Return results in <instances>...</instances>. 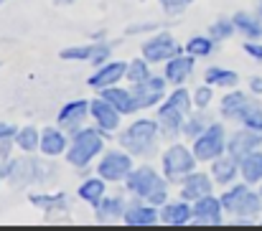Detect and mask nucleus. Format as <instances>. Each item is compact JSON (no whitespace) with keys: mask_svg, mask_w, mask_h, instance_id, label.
Returning <instances> with one entry per match:
<instances>
[{"mask_svg":"<svg viewBox=\"0 0 262 231\" xmlns=\"http://www.w3.org/2000/svg\"><path fill=\"white\" fill-rule=\"evenodd\" d=\"M209 193H211V180L204 173H191L188 180L183 183V191H181L183 201H199V198H204Z\"/></svg>","mask_w":262,"mask_h":231,"instance_id":"15","label":"nucleus"},{"mask_svg":"<svg viewBox=\"0 0 262 231\" xmlns=\"http://www.w3.org/2000/svg\"><path fill=\"white\" fill-rule=\"evenodd\" d=\"M193 216V209H188V203H166L161 211V221L168 226H183L188 224V219Z\"/></svg>","mask_w":262,"mask_h":231,"instance_id":"21","label":"nucleus"},{"mask_svg":"<svg viewBox=\"0 0 262 231\" xmlns=\"http://www.w3.org/2000/svg\"><path fill=\"white\" fill-rule=\"evenodd\" d=\"M0 3H5V0H0Z\"/></svg>","mask_w":262,"mask_h":231,"instance_id":"46","label":"nucleus"},{"mask_svg":"<svg viewBox=\"0 0 262 231\" xmlns=\"http://www.w3.org/2000/svg\"><path fill=\"white\" fill-rule=\"evenodd\" d=\"M41 153L49 155V157H56V155H61L67 150V137L59 132V130H54V127H46L43 132H41Z\"/></svg>","mask_w":262,"mask_h":231,"instance_id":"23","label":"nucleus"},{"mask_svg":"<svg viewBox=\"0 0 262 231\" xmlns=\"http://www.w3.org/2000/svg\"><path fill=\"white\" fill-rule=\"evenodd\" d=\"M237 120H242V122H245V127L262 132V107H257V104H252V102H250V104L239 112V117H237Z\"/></svg>","mask_w":262,"mask_h":231,"instance_id":"32","label":"nucleus"},{"mask_svg":"<svg viewBox=\"0 0 262 231\" xmlns=\"http://www.w3.org/2000/svg\"><path fill=\"white\" fill-rule=\"evenodd\" d=\"M99 153H102V132L87 127V130L74 132V143H72V148L67 153V160L72 165H77V168H84V165H89L94 160V155Z\"/></svg>","mask_w":262,"mask_h":231,"instance_id":"4","label":"nucleus"},{"mask_svg":"<svg viewBox=\"0 0 262 231\" xmlns=\"http://www.w3.org/2000/svg\"><path fill=\"white\" fill-rule=\"evenodd\" d=\"M125 74H127V66H125L122 61H115V64L102 66L94 77L89 79V84H92V86H97V89H104V86H112L115 81H120Z\"/></svg>","mask_w":262,"mask_h":231,"instance_id":"18","label":"nucleus"},{"mask_svg":"<svg viewBox=\"0 0 262 231\" xmlns=\"http://www.w3.org/2000/svg\"><path fill=\"white\" fill-rule=\"evenodd\" d=\"M158 219H161V214H156V209H150V206H130L122 214V221L127 226H153Z\"/></svg>","mask_w":262,"mask_h":231,"instance_id":"20","label":"nucleus"},{"mask_svg":"<svg viewBox=\"0 0 262 231\" xmlns=\"http://www.w3.org/2000/svg\"><path fill=\"white\" fill-rule=\"evenodd\" d=\"M237 170H239V157H234V155L229 153L227 157H216V160H214L211 175H214L216 183H224V186H227V183L237 175Z\"/></svg>","mask_w":262,"mask_h":231,"instance_id":"22","label":"nucleus"},{"mask_svg":"<svg viewBox=\"0 0 262 231\" xmlns=\"http://www.w3.org/2000/svg\"><path fill=\"white\" fill-rule=\"evenodd\" d=\"M104 178H89L84 180L82 186H79V196L92 203V206H99L102 203V198H104V183H102Z\"/></svg>","mask_w":262,"mask_h":231,"instance_id":"25","label":"nucleus"},{"mask_svg":"<svg viewBox=\"0 0 262 231\" xmlns=\"http://www.w3.org/2000/svg\"><path fill=\"white\" fill-rule=\"evenodd\" d=\"M188 109H191V99H188V91L186 89H178L168 97V102L161 107L158 112V122L163 127V132L168 137H178V132L183 130V120L188 117Z\"/></svg>","mask_w":262,"mask_h":231,"instance_id":"2","label":"nucleus"},{"mask_svg":"<svg viewBox=\"0 0 262 231\" xmlns=\"http://www.w3.org/2000/svg\"><path fill=\"white\" fill-rule=\"evenodd\" d=\"M234 26H237L245 36H250V38H260L262 36V23L255 20V18H250L247 13H237V15H234Z\"/></svg>","mask_w":262,"mask_h":231,"instance_id":"31","label":"nucleus"},{"mask_svg":"<svg viewBox=\"0 0 262 231\" xmlns=\"http://www.w3.org/2000/svg\"><path fill=\"white\" fill-rule=\"evenodd\" d=\"M239 170H242V175H245L247 183L262 180V153L252 150L250 155H245V157L239 160Z\"/></svg>","mask_w":262,"mask_h":231,"instance_id":"24","label":"nucleus"},{"mask_svg":"<svg viewBox=\"0 0 262 231\" xmlns=\"http://www.w3.org/2000/svg\"><path fill=\"white\" fill-rule=\"evenodd\" d=\"M234 20H227V18H222V20H216L211 28H209V33H211V38H216V41H222V38H229L232 33H234Z\"/></svg>","mask_w":262,"mask_h":231,"instance_id":"37","label":"nucleus"},{"mask_svg":"<svg viewBox=\"0 0 262 231\" xmlns=\"http://www.w3.org/2000/svg\"><path fill=\"white\" fill-rule=\"evenodd\" d=\"M158 125L153 120H138L120 135V143L133 155H148L158 143Z\"/></svg>","mask_w":262,"mask_h":231,"instance_id":"3","label":"nucleus"},{"mask_svg":"<svg viewBox=\"0 0 262 231\" xmlns=\"http://www.w3.org/2000/svg\"><path fill=\"white\" fill-rule=\"evenodd\" d=\"M15 145L23 150V153H31L41 145V135L36 132V127H23L15 132Z\"/></svg>","mask_w":262,"mask_h":231,"instance_id":"28","label":"nucleus"},{"mask_svg":"<svg viewBox=\"0 0 262 231\" xmlns=\"http://www.w3.org/2000/svg\"><path fill=\"white\" fill-rule=\"evenodd\" d=\"M245 51H247L252 59H260L262 61V46L260 43H250V41H247V43H245Z\"/></svg>","mask_w":262,"mask_h":231,"instance_id":"41","label":"nucleus"},{"mask_svg":"<svg viewBox=\"0 0 262 231\" xmlns=\"http://www.w3.org/2000/svg\"><path fill=\"white\" fill-rule=\"evenodd\" d=\"M133 170V160L130 155H122V153H107L99 163V175L104 180H122L125 175H130Z\"/></svg>","mask_w":262,"mask_h":231,"instance_id":"11","label":"nucleus"},{"mask_svg":"<svg viewBox=\"0 0 262 231\" xmlns=\"http://www.w3.org/2000/svg\"><path fill=\"white\" fill-rule=\"evenodd\" d=\"M193 0H161V5H163V10L166 13H171V15H176V13H181L183 8H188Z\"/></svg>","mask_w":262,"mask_h":231,"instance_id":"38","label":"nucleus"},{"mask_svg":"<svg viewBox=\"0 0 262 231\" xmlns=\"http://www.w3.org/2000/svg\"><path fill=\"white\" fill-rule=\"evenodd\" d=\"M222 206L229 214H239V216H255L260 214L262 201L257 193H252L247 186H234L232 191H227L222 196Z\"/></svg>","mask_w":262,"mask_h":231,"instance_id":"5","label":"nucleus"},{"mask_svg":"<svg viewBox=\"0 0 262 231\" xmlns=\"http://www.w3.org/2000/svg\"><path fill=\"white\" fill-rule=\"evenodd\" d=\"M224 127L222 125H209L206 132H201L196 137V145H193V155L196 160H216L219 155L224 153Z\"/></svg>","mask_w":262,"mask_h":231,"instance_id":"6","label":"nucleus"},{"mask_svg":"<svg viewBox=\"0 0 262 231\" xmlns=\"http://www.w3.org/2000/svg\"><path fill=\"white\" fill-rule=\"evenodd\" d=\"M193 72V56H173L166 66V81L183 84Z\"/></svg>","mask_w":262,"mask_h":231,"instance_id":"19","label":"nucleus"},{"mask_svg":"<svg viewBox=\"0 0 262 231\" xmlns=\"http://www.w3.org/2000/svg\"><path fill=\"white\" fill-rule=\"evenodd\" d=\"M89 112H92V117L97 120V125H99L104 132H110V130H115V127L120 125V109H117L115 104H110L104 97L89 102Z\"/></svg>","mask_w":262,"mask_h":231,"instance_id":"12","label":"nucleus"},{"mask_svg":"<svg viewBox=\"0 0 262 231\" xmlns=\"http://www.w3.org/2000/svg\"><path fill=\"white\" fill-rule=\"evenodd\" d=\"M206 117L204 114H193L188 122H183V135H188V137H199L201 132H206Z\"/></svg>","mask_w":262,"mask_h":231,"instance_id":"36","label":"nucleus"},{"mask_svg":"<svg viewBox=\"0 0 262 231\" xmlns=\"http://www.w3.org/2000/svg\"><path fill=\"white\" fill-rule=\"evenodd\" d=\"M135 102H138V109L143 107H153L163 99L166 94V79H158V77H148L145 81H140L135 86Z\"/></svg>","mask_w":262,"mask_h":231,"instance_id":"10","label":"nucleus"},{"mask_svg":"<svg viewBox=\"0 0 262 231\" xmlns=\"http://www.w3.org/2000/svg\"><path fill=\"white\" fill-rule=\"evenodd\" d=\"M262 145V132L257 130H242V132H234L232 135V140H229V153L234 155V157H245V155H250L252 150H257Z\"/></svg>","mask_w":262,"mask_h":231,"instance_id":"14","label":"nucleus"},{"mask_svg":"<svg viewBox=\"0 0 262 231\" xmlns=\"http://www.w3.org/2000/svg\"><path fill=\"white\" fill-rule=\"evenodd\" d=\"M193 165H196V155L191 153L188 148H183V145H173L163 155V170H166V175L171 180H178L186 173H191Z\"/></svg>","mask_w":262,"mask_h":231,"instance_id":"7","label":"nucleus"},{"mask_svg":"<svg viewBox=\"0 0 262 231\" xmlns=\"http://www.w3.org/2000/svg\"><path fill=\"white\" fill-rule=\"evenodd\" d=\"M127 188H130L133 193H138L140 198H145L150 206H161V203H166V196H168L166 180L158 178L153 168H138V170H130V175H127Z\"/></svg>","mask_w":262,"mask_h":231,"instance_id":"1","label":"nucleus"},{"mask_svg":"<svg viewBox=\"0 0 262 231\" xmlns=\"http://www.w3.org/2000/svg\"><path fill=\"white\" fill-rule=\"evenodd\" d=\"M110 56V46L107 43H97L94 46V56H92V64H102L104 59Z\"/></svg>","mask_w":262,"mask_h":231,"instance_id":"40","label":"nucleus"},{"mask_svg":"<svg viewBox=\"0 0 262 231\" xmlns=\"http://www.w3.org/2000/svg\"><path fill=\"white\" fill-rule=\"evenodd\" d=\"M193 102H196V107H209V102H211V89L209 86H201V89H196L193 91Z\"/></svg>","mask_w":262,"mask_h":231,"instance_id":"39","label":"nucleus"},{"mask_svg":"<svg viewBox=\"0 0 262 231\" xmlns=\"http://www.w3.org/2000/svg\"><path fill=\"white\" fill-rule=\"evenodd\" d=\"M148 59H138V61H133V64H127V74L125 77L130 79V81H135V84H140V81H145L148 79Z\"/></svg>","mask_w":262,"mask_h":231,"instance_id":"34","label":"nucleus"},{"mask_svg":"<svg viewBox=\"0 0 262 231\" xmlns=\"http://www.w3.org/2000/svg\"><path fill=\"white\" fill-rule=\"evenodd\" d=\"M56 3H61V5H69V3H74V0H56Z\"/></svg>","mask_w":262,"mask_h":231,"instance_id":"44","label":"nucleus"},{"mask_svg":"<svg viewBox=\"0 0 262 231\" xmlns=\"http://www.w3.org/2000/svg\"><path fill=\"white\" fill-rule=\"evenodd\" d=\"M250 104V99L242 94V91H232L222 99V114L224 117H239V112Z\"/></svg>","mask_w":262,"mask_h":231,"instance_id":"27","label":"nucleus"},{"mask_svg":"<svg viewBox=\"0 0 262 231\" xmlns=\"http://www.w3.org/2000/svg\"><path fill=\"white\" fill-rule=\"evenodd\" d=\"M178 43L168 33H158L156 38H150L145 46H143V56L148 59V64H158V61H171L176 54H178Z\"/></svg>","mask_w":262,"mask_h":231,"instance_id":"9","label":"nucleus"},{"mask_svg":"<svg viewBox=\"0 0 262 231\" xmlns=\"http://www.w3.org/2000/svg\"><path fill=\"white\" fill-rule=\"evenodd\" d=\"M122 214H125V203H122V198H117V196H107V198H102V203L97 206V219H99V221H110V219L122 216Z\"/></svg>","mask_w":262,"mask_h":231,"instance_id":"26","label":"nucleus"},{"mask_svg":"<svg viewBox=\"0 0 262 231\" xmlns=\"http://www.w3.org/2000/svg\"><path fill=\"white\" fill-rule=\"evenodd\" d=\"M239 81V77L234 72H227V69H206V84H214V86H234Z\"/></svg>","mask_w":262,"mask_h":231,"instance_id":"29","label":"nucleus"},{"mask_svg":"<svg viewBox=\"0 0 262 231\" xmlns=\"http://www.w3.org/2000/svg\"><path fill=\"white\" fill-rule=\"evenodd\" d=\"M92 56H94V46H77L61 51V59L67 61H92Z\"/></svg>","mask_w":262,"mask_h":231,"instance_id":"35","label":"nucleus"},{"mask_svg":"<svg viewBox=\"0 0 262 231\" xmlns=\"http://www.w3.org/2000/svg\"><path fill=\"white\" fill-rule=\"evenodd\" d=\"M222 198H214L211 193L209 196H204V198H199L196 201V206H193V219L199 221V224H211V226H216V224H222Z\"/></svg>","mask_w":262,"mask_h":231,"instance_id":"13","label":"nucleus"},{"mask_svg":"<svg viewBox=\"0 0 262 231\" xmlns=\"http://www.w3.org/2000/svg\"><path fill=\"white\" fill-rule=\"evenodd\" d=\"M260 15H262V3H260Z\"/></svg>","mask_w":262,"mask_h":231,"instance_id":"45","label":"nucleus"},{"mask_svg":"<svg viewBox=\"0 0 262 231\" xmlns=\"http://www.w3.org/2000/svg\"><path fill=\"white\" fill-rule=\"evenodd\" d=\"M31 201L46 211H67L69 209V198L67 196H31Z\"/></svg>","mask_w":262,"mask_h":231,"instance_id":"30","label":"nucleus"},{"mask_svg":"<svg viewBox=\"0 0 262 231\" xmlns=\"http://www.w3.org/2000/svg\"><path fill=\"white\" fill-rule=\"evenodd\" d=\"M211 38H206V36H193L188 43H186V51L191 54V56H209L211 54Z\"/></svg>","mask_w":262,"mask_h":231,"instance_id":"33","label":"nucleus"},{"mask_svg":"<svg viewBox=\"0 0 262 231\" xmlns=\"http://www.w3.org/2000/svg\"><path fill=\"white\" fill-rule=\"evenodd\" d=\"M250 89H252V94H262V77H255L250 81Z\"/></svg>","mask_w":262,"mask_h":231,"instance_id":"43","label":"nucleus"},{"mask_svg":"<svg viewBox=\"0 0 262 231\" xmlns=\"http://www.w3.org/2000/svg\"><path fill=\"white\" fill-rule=\"evenodd\" d=\"M8 180L13 186H28V183H36V180H43V168L38 160L33 157H20V160H13L5 170Z\"/></svg>","mask_w":262,"mask_h":231,"instance_id":"8","label":"nucleus"},{"mask_svg":"<svg viewBox=\"0 0 262 231\" xmlns=\"http://www.w3.org/2000/svg\"><path fill=\"white\" fill-rule=\"evenodd\" d=\"M10 135H15V127H13V125H5V122H0V140H8Z\"/></svg>","mask_w":262,"mask_h":231,"instance_id":"42","label":"nucleus"},{"mask_svg":"<svg viewBox=\"0 0 262 231\" xmlns=\"http://www.w3.org/2000/svg\"><path fill=\"white\" fill-rule=\"evenodd\" d=\"M87 109H89V104L87 102H82V99L69 102V104H67V107H61V112H59V125H61V127H67V130L79 127V125L84 122V117H87Z\"/></svg>","mask_w":262,"mask_h":231,"instance_id":"16","label":"nucleus"},{"mask_svg":"<svg viewBox=\"0 0 262 231\" xmlns=\"http://www.w3.org/2000/svg\"><path fill=\"white\" fill-rule=\"evenodd\" d=\"M102 97L115 104L120 109V114H127V112H135L138 109V102H135V94L133 91H125V89H115V86H104L102 89Z\"/></svg>","mask_w":262,"mask_h":231,"instance_id":"17","label":"nucleus"}]
</instances>
